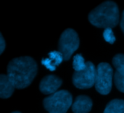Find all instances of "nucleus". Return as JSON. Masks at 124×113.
I'll return each mask as SVG.
<instances>
[{"instance_id":"obj_1","label":"nucleus","mask_w":124,"mask_h":113,"mask_svg":"<svg viewBox=\"0 0 124 113\" xmlns=\"http://www.w3.org/2000/svg\"><path fill=\"white\" fill-rule=\"evenodd\" d=\"M37 64L31 57H20L12 60L7 65V76L15 89L28 87L37 73Z\"/></svg>"},{"instance_id":"obj_2","label":"nucleus","mask_w":124,"mask_h":113,"mask_svg":"<svg viewBox=\"0 0 124 113\" xmlns=\"http://www.w3.org/2000/svg\"><path fill=\"white\" fill-rule=\"evenodd\" d=\"M89 22L97 28H112L119 22V9L116 3L107 1L95 9L89 15Z\"/></svg>"},{"instance_id":"obj_3","label":"nucleus","mask_w":124,"mask_h":113,"mask_svg":"<svg viewBox=\"0 0 124 113\" xmlns=\"http://www.w3.org/2000/svg\"><path fill=\"white\" fill-rule=\"evenodd\" d=\"M72 102V95L66 90H60L45 98L43 105L49 113H66Z\"/></svg>"},{"instance_id":"obj_4","label":"nucleus","mask_w":124,"mask_h":113,"mask_svg":"<svg viewBox=\"0 0 124 113\" xmlns=\"http://www.w3.org/2000/svg\"><path fill=\"white\" fill-rule=\"evenodd\" d=\"M113 70L112 67L107 62H101L98 65L96 70L95 89L102 95L108 94L112 89Z\"/></svg>"},{"instance_id":"obj_5","label":"nucleus","mask_w":124,"mask_h":113,"mask_svg":"<svg viewBox=\"0 0 124 113\" xmlns=\"http://www.w3.org/2000/svg\"><path fill=\"white\" fill-rule=\"evenodd\" d=\"M79 46V38L77 33L71 28H68L60 36L58 49L62 54L64 60H68Z\"/></svg>"},{"instance_id":"obj_6","label":"nucleus","mask_w":124,"mask_h":113,"mask_svg":"<svg viewBox=\"0 0 124 113\" xmlns=\"http://www.w3.org/2000/svg\"><path fill=\"white\" fill-rule=\"evenodd\" d=\"M96 70L94 64L91 62H86L84 70L74 72L73 75V83L74 86L81 89H89L95 84Z\"/></svg>"},{"instance_id":"obj_7","label":"nucleus","mask_w":124,"mask_h":113,"mask_svg":"<svg viewBox=\"0 0 124 113\" xmlns=\"http://www.w3.org/2000/svg\"><path fill=\"white\" fill-rule=\"evenodd\" d=\"M62 84V80L58 77L49 75L45 76L39 84L40 91L44 94H52L55 93Z\"/></svg>"},{"instance_id":"obj_8","label":"nucleus","mask_w":124,"mask_h":113,"mask_svg":"<svg viewBox=\"0 0 124 113\" xmlns=\"http://www.w3.org/2000/svg\"><path fill=\"white\" fill-rule=\"evenodd\" d=\"M92 107V99L84 95L76 97L72 105V110L74 113H88Z\"/></svg>"},{"instance_id":"obj_9","label":"nucleus","mask_w":124,"mask_h":113,"mask_svg":"<svg viewBox=\"0 0 124 113\" xmlns=\"http://www.w3.org/2000/svg\"><path fill=\"white\" fill-rule=\"evenodd\" d=\"M62 54L58 51H52L48 54V57L41 60V64L49 70L54 71L56 68L61 64L63 60Z\"/></svg>"},{"instance_id":"obj_10","label":"nucleus","mask_w":124,"mask_h":113,"mask_svg":"<svg viewBox=\"0 0 124 113\" xmlns=\"http://www.w3.org/2000/svg\"><path fill=\"white\" fill-rule=\"evenodd\" d=\"M15 87L9 80L7 75H0V97L1 99L9 98L13 93Z\"/></svg>"},{"instance_id":"obj_11","label":"nucleus","mask_w":124,"mask_h":113,"mask_svg":"<svg viewBox=\"0 0 124 113\" xmlns=\"http://www.w3.org/2000/svg\"><path fill=\"white\" fill-rule=\"evenodd\" d=\"M104 113H124V100H112L107 105Z\"/></svg>"},{"instance_id":"obj_12","label":"nucleus","mask_w":124,"mask_h":113,"mask_svg":"<svg viewBox=\"0 0 124 113\" xmlns=\"http://www.w3.org/2000/svg\"><path fill=\"white\" fill-rule=\"evenodd\" d=\"M86 66V62H85L83 56L80 54H78L73 57V68L75 72H79L85 69Z\"/></svg>"},{"instance_id":"obj_13","label":"nucleus","mask_w":124,"mask_h":113,"mask_svg":"<svg viewBox=\"0 0 124 113\" xmlns=\"http://www.w3.org/2000/svg\"><path fill=\"white\" fill-rule=\"evenodd\" d=\"M113 64L116 71L124 76V54H118L113 58Z\"/></svg>"},{"instance_id":"obj_14","label":"nucleus","mask_w":124,"mask_h":113,"mask_svg":"<svg viewBox=\"0 0 124 113\" xmlns=\"http://www.w3.org/2000/svg\"><path fill=\"white\" fill-rule=\"evenodd\" d=\"M114 82L116 88L121 92L124 93V76L116 71L114 74Z\"/></svg>"},{"instance_id":"obj_15","label":"nucleus","mask_w":124,"mask_h":113,"mask_svg":"<svg viewBox=\"0 0 124 113\" xmlns=\"http://www.w3.org/2000/svg\"><path fill=\"white\" fill-rule=\"evenodd\" d=\"M103 38L107 42H108L110 44H114V42L116 40L112 28L105 29V30L103 32Z\"/></svg>"},{"instance_id":"obj_16","label":"nucleus","mask_w":124,"mask_h":113,"mask_svg":"<svg viewBox=\"0 0 124 113\" xmlns=\"http://www.w3.org/2000/svg\"><path fill=\"white\" fill-rule=\"evenodd\" d=\"M6 47V43L1 33H0V54H2Z\"/></svg>"},{"instance_id":"obj_17","label":"nucleus","mask_w":124,"mask_h":113,"mask_svg":"<svg viewBox=\"0 0 124 113\" xmlns=\"http://www.w3.org/2000/svg\"><path fill=\"white\" fill-rule=\"evenodd\" d=\"M121 30H122V31L124 32V11L123 12L122 18H121Z\"/></svg>"},{"instance_id":"obj_18","label":"nucleus","mask_w":124,"mask_h":113,"mask_svg":"<svg viewBox=\"0 0 124 113\" xmlns=\"http://www.w3.org/2000/svg\"><path fill=\"white\" fill-rule=\"evenodd\" d=\"M19 113V112H13V113Z\"/></svg>"}]
</instances>
